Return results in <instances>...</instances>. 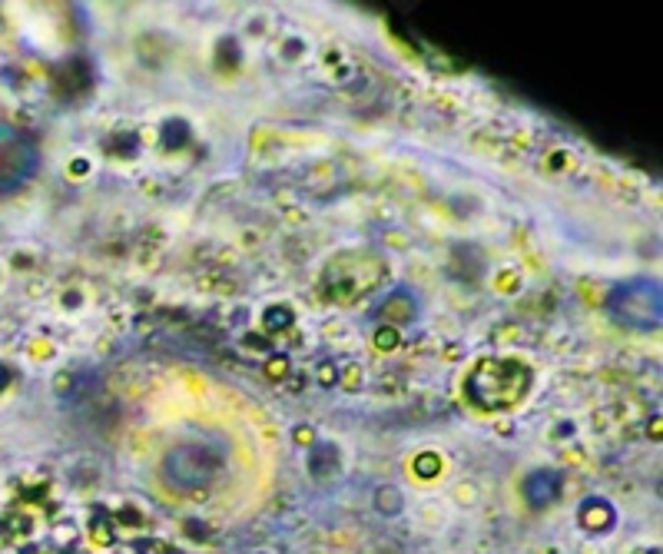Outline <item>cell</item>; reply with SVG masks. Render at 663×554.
Masks as SVG:
<instances>
[{"label":"cell","instance_id":"1","mask_svg":"<svg viewBox=\"0 0 663 554\" xmlns=\"http://www.w3.org/2000/svg\"><path fill=\"white\" fill-rule=\"evenodd\" d=\"M163 475L176 495L196 498V495H202L219 478V458L212 452V445H206L200 438L180 442V445L170 448V455H166Z\"/></svg>","mask_w":663,"mask_h":554},{"label":"cell","instance_id":"2","mask_svg":"<svg viewBox=\"0 0 663 554\" xmlns=\"http://www.w3.org/2000/svg\"><path fill=\"white\" fill-rule=\"evenodd\" d=\"M657 312H660V292L657 282H620V289L610 299V316L627 329H650L657 326Z\"/></svg>","mask_w":663,"mask_h":554},{"label":"cell","instance_id":"3","mask_svg":"<svg viewBox=\"0 0 663 554\" xmlns=\"http://www.w3.org/2000/svg\"><path fill=\"white\" fill-rule=\"evenodd\" d=\"M36 150L24 133L0 127V196L17 193L36 173Z\"/></svg>","mask_w":663,"mask_h":554}]
</instances>
